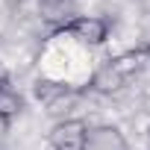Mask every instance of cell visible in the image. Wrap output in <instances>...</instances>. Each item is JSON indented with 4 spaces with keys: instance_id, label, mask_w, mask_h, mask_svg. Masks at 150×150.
I'll list each match as a JSON object with an SVG mask.
<instances>
[{
    "instance_id": "7a4b0ae2",
    "label": "cell",
    "mask_w": 150,
    "mask_h": 150,
    "mask_svg": "<svg viewBox=\"0 0 150 150\" xmlns=\"http://www.w3.org/2000/svg\"><path fill=\"white\" fill-rule=\"evenodd\" d=\"M62 33H68L71 38H77L80 44L97 47V44H103L109 38V21L97 18V15H77L74 21H68L62 27Z\"/></svg>"
},
{
    "instance_id": "5b68a950",
    "label": "cell",
    "mask_w": 150,
    "mask_h": 150,
    "mask_svg": "<svg viewBox=\"0 0 150 150\" xmlns=\"http://www.w3.org/2000/svg\"><path fill=\"white\" fill-rule=\"evenodd\" d=\"M86 150H129L127 147V138L118 127H94L88 129V138H86Z\"/></svg>"
},
{
    "instance_id": "6da1fadb",
    "label": "cell",
    "mask_w": 150,
    "mask_h": 150,
    "mask_svg": "<svg viewBox=\"0 0 150 150\" xmlns=\"http://www.w3.org/2000/svg\"><path fill=\"white\" fill-rule=\"evenodd\" d=\"M144 56L141 53H127V56H118L112 62H106L103 68H97V74L91 77V88L94 91H103V94H112V91H121L132 74L141 71V62Z\"/></svg>"
},
{
    "instance_id": "3957f363",
    "label": "cell",
    "mask_w": 150,
    "mask_h": 150,
    "mask_svg": "<svg viewBox=\"0 0 150 150\" xmlns=\"http://www.w3.org/2000/svg\"><path fill=\"white\" fill-rule=\"evenodd\" d=\"M86 138H88V124L80 121V118L59 121L47 135L53 150H86Z\"/></svg>"
},
{
    "instance_id": "277c9868",
    "label": "cell",
    "mask_w": 150,
    "mask_h": 150,
    "mask_svg": "<svg viewBox=\"0 0 150 150\" xmlns=\"http://www.w3.org/2000/svg\"><path fill=\"white\" fill-rule=\"evenodd\" d=\"M35 97H38L41 103H47V106H50V112H68V106L77 100L80 94L74 91L71 86H65V83L38 80V83H35Z\"/></svg>"
},
{
    "instance_id": "ba28073f",
    "label": "cell",
    "mask_w": 150,
    "mask_h": 150,
    "mask_svg": "<svg viewBox=\"0 0 150 150\" xmlns=\"http://www.w3.org/2000/svg\"><path fill=\"white\" fill-rule=\"evenodd\" d=\"M6 132H9V121H3V118H0V144L6 141Z\"/></svg>"
},
{
    "instance_id": "30bf717a",
    "label": "cell",
    "mask_w": 150,
    "mask_h": 150,
    "mask_svg": "<svg viewBox=\"0 0 150 150\" xmlns=\"http://www.w3.org/2000/svg\"><path fill=\"white\" fill-rule=\"evenodd\" d=\"M147 132H150V129H147Z\"/></svg>"
},
{
    "instance_id": "9c48e42d",
    "label": "cell",
    "mask_w": 150,
    "mask_h": 150,
    "mask_svg": "<svg viewBox=\"0 0 150 150\" xmlns=\"http://www.w3.org/2000/svg\"><path fill=\"white\" fill-rule=\"evenodd\" d=\"M3 86H9V71L0 65V88H3Z\"/></svg>"
},
{
    "instance_id": "52a82bcc",
    "label": "cell",
    "mask_w": 150,
    "mask_h": 150,
    "mask_svg": "<svg viewBox=\"0 0 150 150\" xmlns=\"http://www.w3.org/2000/svg\"><path fill=\"white\" fill-rule=\"evenodd\" d=\"M21 109H24V97H21L15 88L3 86V88H0V118L9 121V118L21 115Z\"/></svg>"
},
{
    "instance_id": "8992f818",
    "label": "cell",
    "mask_w": 150,
    "mask_h": 150,
    "mask_svg": "<svg viewBox=\"0 0 150 150\" xmlns=\"http://www.w3.org/2000/svg\"><path fill=\"white\" fill-rule=\"evenodd\" d=\"M41 18L53 27H65L68 21L77 18V12H74V0H41Z\"/></svg>"
}]
</instances>
